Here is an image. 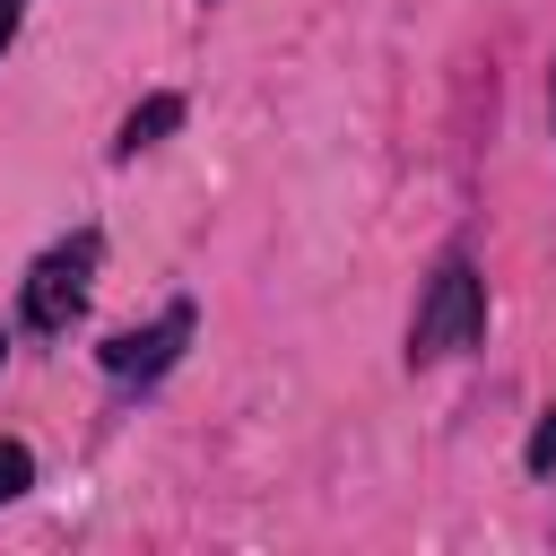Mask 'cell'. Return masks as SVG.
I'll return each instance as SVG.
<instances>
[{
    "instance_id": "1",
    "label": "cell",
    "mask_w": 556,
    "mask_h": 556,
    "mask_svg": "<svg viewBox=\"0 0 556 556\" xmlns=\"http://www.w3.org/2000/svg\"><path fill=\"white\" fill-rule=\"evenodd\" d=\"M478 330H486V278L469 252H443V269L426 278V304L408 321V365H434V356L469 348Z\"/></svg>"
},
{
    "instance_id": "2",
    "label": "cell",
    "mask_w": 556,
    "mask_h": 556,
    "mask_svg": "<svg viewBox=\"0 0 556 556\" xmlns=\"http://www.w3.org/2000/svg\"><path fill=\"white\" fill-rule=\"evenodd\" d=\"M87 278H96V235H70V243H52L35 269H26V330H70L78 321V304H87Z\"/></svg>"
},
{
    "instance_id": "3",
    "label": "cell",
    "mask_w": 556,
    "mask_h": 556,
    "mask_svg": "<svg viewBox=\"0 0 556 556\" xmlns=\"http://www.w3.org/2000/svg\"><path fill=\"white\" fill-rule=\"evenodd\" d=\"M182 339H191V304H165L148 330H113V339H104V374H113V382H156V374L182 356Z\"/></svg>"
},
{
    "instance_id": "4",
    "label": "cell",
    "mask_w": 556,
    "mask_h": 556,
    "mask_svg": "<svg viewBox=\"0 0 556 556\" xmlns=\"http://www.w3.org/2000/svg\"><path fill=\"white\" fill-rule=\"evenodd\" d=\"M174 122H182V96H148V104H139L130 122H122V139H113V156H139V148H156V139L174 130Z\"/></svg>"
},
{
    "instance_id": "5",
    "label": "cell",
    "mask_w": 556,
    "mask_h": 556,
    "mask_svg": "<svg viewBox=\"0 0 556 556\" xmlns=\"http://www.w3.org/2000/svg\"><path fill=\"white\" fill-rule=\"evenodd\" d=\"M26 486H35V460H26V443H9V434H0V504H9V495H26Z\"/></svg>"
},
{
    "instance_id": "6",
    "label": "cell",
    "mask_w": 556,
    "mask_h": 556,
    "mask_svg": "<svg viewBox=\"0 0 556 556\" xmlns=\"http://www.w3.org/2000/svg\"><path fill=\"white\" fill-rule=\"evenodd\" d=\"M521 460H530V478H547V469H556V408L539 417V434H530V452H521Z\"/></svg>"
},
{
    "instance_id": "7",
    "label": "cell",
    "mask_w": 556,
    "mask_h": 556,
    "mask_svg": "<svg viewBox=\"0 0 556 556\" xmlns=\"http://www.w3.org/2000/svg\"><path fill=\"white\" fill-rule=\"evenodd\" d=\"M17 26H26V0H0V52L17 43Z\"/></svg>"
},
{
    "instance_id": "8",
    "label": "cell",
    "mask_w": 556,
    "mask_h": 556,
    "mask_svg": "<svg viewBox=\"0 0 556 556\" xmlns=\"http://www.w3.org/2000/svg\"><path fill=\"white\" fill-rule=\"evenodd\" d=\"M547 122H556V78H547Z\"/></svg>"
},
{
    "instance_id": "9",
    "label": "cell",
    "mask_w": 556,
    "mask_h": 556,
    "mask_svg": "<svg viewBox=\"0 0 556 556\" xmlns=\"http://www.w3.org/2000/svg\"><path fill=\"white\" fill-rule=\"evenodd\" d=\"M0 356H9V339H0Z\"/></svg>"
}]
</instances>
